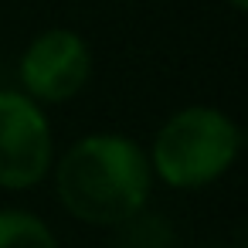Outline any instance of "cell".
I'll list each match as a JSON object with an SVG mask.
<instances>
[{
    "instance_id": "obj_2",
    "label": "cell",
    "mask_w": 248,
    "mask_h": 248,
    "mask_svg": "<svg viewBox=\"0 0 248 248\" xmlns=\"http://www.w3.org/2000/svg\"><path fill=\"white\" fill-rule=\"evenodd\" d=\"M245 133L217 106H184L170 112L146 150L153 180L170 190H201L217 184L241 156Z\"/></svg>"
},
{
    "instance_id": "obj_4",
    "label": "cell",
    "mask_w": 248,
    "mask_h": 248,
    "mask_svg": "<svg viewBox=\"0 0 248 248\" xmlns=\"http://www.w3.org/2000/svg\"><path fill=\"white\" fill-rule=\"evenodd\" d=\"M92 78V48L75 28H48L28 41L17 58L21 92L41 106H62L85 92Z\"/></svg>"
},
{
    "instance_id": "obj_1",
    "label": "cell",
    "mask_w": 248,
    "mask_h": 248,
    "mask_svg": "<svg viewBox=\"0 0 248 248\" xmlns=\"http://www.w3.org/2000/svg\"><path fill=\"white\" fill-rule=\"evenodd\" d=\"M62 207L92 228H123L153 194V170L146 150L126 133H85L48 173Z\"/></svg>"
},
{
    "instance_id": "obj_7",
    "label": "cell",
    "mask_w": 248,
    "mask_h": 248,
    "mask_svg": "<svg viewBox=\"0 0 248 248\" xmlns=\"http://www.w3.org/2000/svg\"><path fill=\"white\" fill-rule=\"evenodd\" d=\"M116 248H129V245H116Z\"/></svg>"
},
{
    "instance_id": "obj_8",
    "label": "cell",
    "mask_w": 248,
    "mask_h": 248,
    "mask_svg": "<svg viewBox=\"0 0 248 248\" xmlns=\"http://www.w3.org/2000/svg\"><path fill=\"white\" fill-rule=\"evenodd\" d=\"M211 248H214V245H211Z\"/></svg>"
},
{
    "instance_id": "obj_5",
    "label": "cell",
    "mask_w": 248,
    "mask_h": 248,
    "mask_svg": "<svg viewBox=\"0 0 248 248\" xmlns=\"http://www.w3.org/2000/svg\"><path fill=\"white\" fill-rule=\"evenodd\" d=\"M0 248H62V241L41 214L28 207H4L0 211Z\"/></svg>"
},
{
    "instance_id": "obj_6",
    "label": "cell",
    "mask_w": 248,
    "mask_h": 248,
    "mask_svg": "<svg viewBox=\"0 0 248 248\" xmlns=\"http://www.w3.org/2000/svg\"><path fill=\"white\" fill-rule=\"evenodd\" d=\"M224 4H228V7H234L238 14H241V11H248V0H224Z\"/></svg>"
},
{
    "instance_id": "obj_3",
    "label": "cell",
    "mask_w": 248,
    "mask_h": 248,
    "mask_svg": "<svg viewBox=\"0 0 248 248\" xmlns=\"http://www.w3.org/2000/svg\"><path fill=\"white\" fill-rule=\"evenodd\" d=\"M55 129L41 102L21 89H0V187L31 190L55 167Z\"/></svg>"
}]
</instances>
